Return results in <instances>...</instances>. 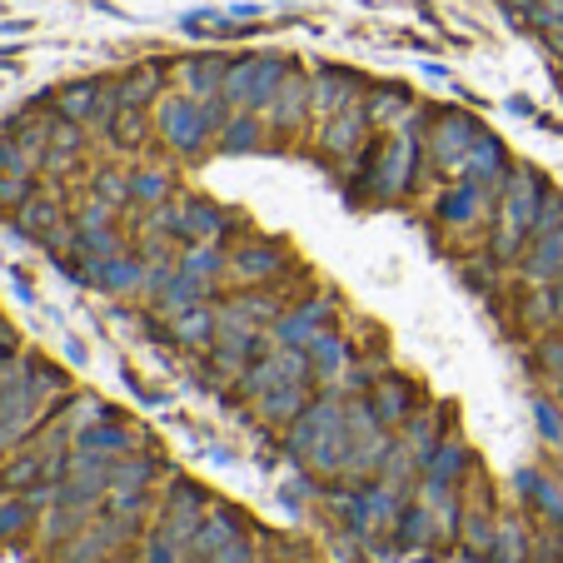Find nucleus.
Segmentation results:
<instances>
[{"label": "nucleus", "instance_id": "4be33fe9", "mask_svg": "<svg viewBox=\"0 0 563 563\" xmlns=\"http://www.w3.org/2000/svg\"><path fill=\"white\" fill-rule=\"evenodd\" d=\"M120 106L125 110H145L159 100V86H165V65H135L130 75H120Z\"/></svg>", "mask_w": 563, "mask_h": 563}, {"label": "nucleus", "instance_id": "7ed1b4c3", "mask_svg": "<svg viewBox=\"0 0 563 563\" xmlns=\"http://www.w3.org/2000/svg\"><path fill=\"white\" fill-rule=\"evenodd\" d=\"M230 120L224 100H195V96H170L155 106V130L159 140L180 155H200L205 145H214L220 125Z\"/></svg>", "mask_w": 563, "mask_h": 563}, {"label": "nucleus", "instance_id": "0eeeda50", "mask_svg": "<svg viewBox=\"0 0 563 563\" xmlns=\"http://www.w3.org/2000/svg\"><path fill=\"white\" fill-rule=\"evenodd\" d=\"M369 125H374V120H369V110H364V100H354V106H344L340 115L324 120V130H319V145L330 150V155L350 159V155H360Z\"/></svg>", "mask_w": 563, "mask_h": 563}, {"label": "nucleus", "instance_id": "e433bc0d", "mask_svg": "<svg viewBox=\"0 0 563 563\" xmlns=\"http://www.w3.org/2000/svg\"><path fill=\"white\" fill-rule=\"evenodd\" d=\"M494 529H499V523H489V519H478V514H468V519L459 523V533H464V549H468V553H484V559H489Z\"/></svg>", "mask_w": 563, "mask_h": 563}, {"label": "nucleus", "instance_id": "b1692460", "mask_svg": "<svg viewBox=\"0 0 563 563\" xmlns=\"http://www.w3.org/2000/svg\"><path fill=\"white\" fill-rule=\"evenodd\" d=\"M389 449L394 444H389V434H384V429H379V434H369V439H354L350 454H344V464H340V474L350 478V484H360V478H369L374 468L384 464V454H389Z\"/></svg>", "mask_w": 563, "mask_h": 563}, {"label": "nucleus", "instance_id": "a878e982", "mask_svg": "<svg viewBox=\"0 0 563 563\" xmlns=\"http://www.w3.org/2000/svg\"><path fill=\"white\" fill-rule=\"evenodd\" d=\"M75 449H90V454H106V459H120V454H130V449H135V434H130L125 424H115V419H100L96 429H86V434H80V444Z\"/></svg>", "mask_w": 563, "mask_h": 563}, {"label": "nucleus", "instance_id": "393cba45", "mask_svg": "<svg viewBox=\"0 0 563 563\" xmlns=\"http://www.w3.org/2000/svg\"><path fill=\"white\" fill-rule=\"evenodd\" d=\"M234 539H240V523H234L230 514H205L200 529H195V539H190V553L195 559H214V553Z\"/></svg>", "mask_w": 563, "mask_h": 563}, {"label": "nucleus", "instance_id": "58836bf2", "mask_svg": "<svg viewBox=\"0 0 563 563\" xmlns=\"http://www.w3.org/2000/svg\"><path fill=\"white\" fill-rule=\"evenodd\" d=\"M185 553H190V549H185L180 539H170V533H165V529H155V533H150L145 563H185Z\"/></svg>", "mask_w": 563, "mask_h": 563}, {"label": "nucleus", "instance_id": "5701e85b", "mask_svg": "<svg viewBox=\"0 0 563 563\" xmlns=\"http://www.w3.org/2000/svg\"><path fill=\"white\" fill-rule=\"evenodd\" d=\"M514 489H519L523 499H529L533 509L543 514V519L563 523V489L553 484V478H543L539 468H519V478H514Z\"/></svg>", "mask_w": 563, "mask_h": 563}, {"label": "nucleus", "instance_id": "39448f33", "mask_svg": "<svg viewBox=\"0 0 563 563\" xmlns=\"http://www.w3.org/2000/svg\"><path fill=\"white\" fill-rule=\"evenodd\" d=\"M415 155H419V115L405 120V125H399V135H394L389 145L374 155V165H369L374 200H399V195L409 190V180H415Z\"/></svg>", "mask_w": 563, "mask_h": 563}, {"label": "nucleus", "instance_id": "cd10ccee", "mask_svg": "<svg viewBox=\"0 0 563 563\" xmlns=\"http://www.w3.org/2000/svg\"><path fill=\"white\" fill-rule=\"evenodd\" d=\"M15 224H21L25 234H35V240H51L55 230H60V205L55 200H41V195H31L25 205H15Z\"/></svg>", "mask_w": 563, "mask_h": 563}, {"label": "nucleus", "instance_id": "79ce46f5", "mask_svg": "<svg viewBox=\"0 0 563 563\" xmlns=\"http://www.w3.org/2000/svg\"><path fill=\"white\" fill-rule=\"evenodd\" d=\"M31 200V175L0 170V205H25Z\"/></svg>", "mask_w": 563, "mask_h": 563}, {"label": "nucleus", "instance_id": "a211bd4d", "mask_svg": "<svg viewBox=\"0 0 563 563\" xmlns=\"http://www.w3.org/2000/svg\"><path fill=\"white\" fill-rule=\"evenodd\" d=\"M305 350H309V369H314L319 384H334L344 369H350V344H344L340 334H324V330H319L314 340L305 344Z\"/></svg>", "mask_w": 563, "mask_h": 563}, {"label": "nucleus", "instance_id": "ea45409f", "mask_svg": "<svg viewBox=\"0 0 563 563\" xmlns=\"http://www.w3.org/2000/svg\"><path fill=\"white\" fill-rule=\"evenodd\" d=\"M180 265L195 269V275H205V279H214V275H220V265H224V255H220L214 245H190V250L180 255Z\"/></svg>", "mask_w": 563, "mask_h": 563}, {"label": "nucleus", "instance_id": "ddd939ff", "mask_svg": "<svg viewBox=\"0 0 563 563\" xmlns=\"http://www.w3.org/2000/svg\"><path fill=\"white\" fill-rule=\"evenodd\" d=\"M210 285H214V279H205V275H195V269H185V265H180L170 279H165V289L155 295V309H159L165 319H170V314H180V309L200 305V299L210 295Z\"/></svg>", "mask_w": 563, "mask_h": 563}, {"label": "nucleus", "instance_id": "412c9836", "mask_svg": "<svg viewBox=\"0 0 563 563\" xmlns=\"http://www.w3.org/2000/svg\"><path fill=\"white\" fill-rule=\"evenodd\" d=\"M484 200H489V190H484L478 180H464V185H454L449 195H439L434 214H439L444 224H474L478 210H484Z\"/></svg>", "mask_w": 563, "mask_h": 563}, {"label": "nucleus", "instance_id": "09e8293b", "mask_svg": "<svg viewBox=\"0 0 563 563\" xmlns=\"http://www.w3.org/2000/svg\"><path fill=\"white\" fill-rule=\"evenodd\" d=\"M553 299H559V319H563V275L553 279Z\"/></svg>", "mask_w": 563, "mask_h": 563}, {"label": "nucleus", "instance_id": "20e7f679", "mask_svg": "<svg viewBox=\"0 0 563 563\" xmlns=\"http://www.w3.org/2000/svg\"><path fill=\"white\" fill-rule=\"evenodd\" d=\"M285 75L289 70L279 55H240V60H230V70H224L220 100L230 110H265L269 96L285 86Z\"/></svg>", "mask_w": 563, "mask_h": 563}, {"label": "nucleus", "instance_id": "f704fd0d", "mask_svg": "<svg viewBox=\"0 0 563 563\" xmlns=\"http://www.w3.org/2000/svg\"><path fill=\"white\" fill-rule=\"evenodd\" d=\"M130 200H140V205H165L170 200V175L165 170H140V175H130Z\"/></svg>", "mask_w": 563, "mask_h": 563}, {"label": "nucleus", "instance_id": "c756f323", "mask_svg": "<svg viewBox=\"0 0 563 563\" xmlns=\"http://www.w3.org/2000/svg\"><path fill=\"white\" fill-rule=\"evenodd\" d=\"M424 468H429V478H434V484H459V478H464V468H468V449L459 444V439H444V444L424 459Z\"/></svg>", "mask_w": 563, "mask_h": 563}, {"label": "nucleus", "instance_id": "f03ea898", "mask_svg": "<svg viewBox=\"0 0 563 563\" xmlns=\"http://www.w3.org/2000/svg\"><path fill=\"white\" fill-rule=\"evenodd\" d=\"M539 205H543V180L529 170V165H519V170L504 175V185H499V220H494V234H489L494 265H514V260L529 250L533 220H539Z\"/></svg>", "mask_w": 563, "mask_h": 563}, {"label": "nucleus", "instance_id": "423d86ee", "mask_svg": "<svg viewBox=\"0 0 563 563\" xmlns=\"http://www.w3.org/2000/svg\"><path fill=\"white\" fill-rule=\"evenodd\" d=\"M234 230V214L220 210L214 200H175V234L190 245H214Z\"/></svg>", "mask_w": 563, "mask_h": 563}, {"label": "nucleus", "instance_id": "aec40b11", "mask_svg": "<svg viewBox=\"0 0 563 563\" xmlns=\"http://www.w3.org/2000/svg\"><path fill=\"white\" fill-rule=\"evenodd\" d=\"M324 314H330V309L319 305V299H309V305L289 309V314L279 319V324H275V334H269V340H275V344H299V350H305V344L314 340L319 330H324Z\"/></svg>", "mask_w": 563, "mask_h": 563}, {"label": "nucleus", "instance_id": "4c0bfd02", "mask_svg": "<svg viewBox=\"0 0 563 563\" xmlns=\"http://www.w3.org/2000/svg\"><path fill=\"white\" fill-rule=\"evenodd\" d=\"M434 449H439V429H434V419L419 415L415 424H409V454H415L419 464H424V459L434 454Z\"/></svg>", "mask_w": 563, "mask_h": 563}, {"label": "nucleus", "instance_id": "a18cd8bd", "mask_svg": "<svg viewBox=\"0 0 563 563\" xmlns=\"http://www.w3.org/2000/svg\"><path fill=\"white\" fill-rule=\"evenodd\" d=\"M533 419H539V429H543V439H549V444H563V415L553 405H533Z\"/></svg>", "mask_w": 563, "mask_h": 563}, {"label": "nucleus", "instance_id": "4468645a", "mask_svg": "<svg viewBox=\"0 0 563 563\" xmlns=\"http://www.w3.org/2000/svg\"><path fill=\"white\" fill-rule=\"evenodd\" d=\"M305 405H309L305 379L269 384V389L260 394V419H265V424H295V419L305 415Z\"/></svg>", "mask_w": 563, "mask_h": 563}, {"label": "nucleus", "instance_id": "6ab92c4d", "mask_svg": "<svg viewBox=\"0 0 563 563\" xmlns=\"http://www.w3.org/2000/svg\"><path fill=\"white\" fill-rule=\"evenodd\" d=\"M279 265H285V255H279V245H269V240H250L245 250H234L230 269L240 279H250V285H260V279H275Z\"/></svg>", "mask_w": 563, "mask_h": 563}, {"label": "nucleus", "instance_id": "1a4fd4ad", "mask_svg": "<svg viewBox=\"0 0 563 563\" xmlns=\"http://www.w3.org/2000/svg\"><path fill=\"white\" fill-rule=\"evenodd\" d=\"M459 175L464 180H478L489 195H499L504 175H509V159H504V145L494 135H478L474 145H468V155L459 159Z\"/></svg>", "mask_w": 563, "mask_h": 563}, {"label": "nucleus", "instance_id": "f257e3e1", "mask_svg": "<svg viewBox=\"0 0 563 563\" xmlns=\"http://www.w3.org/2000/svg\"><path fill=\"white\" fill-rule=\"evenodd\" d=\"M354 434L350 424H344V405L340 394H324L319 405H305V415L289 424L285 434V449L299 459V464L319 468V474H334V468L344 464V454H350Z\"/></svg>", "mask_w": 563, "mask_h": 563}, {"label": "nucleus", "instance_id": "473e14b6", "mask_svg": "<svg viewBox=\"0 0 563 563\" xmlns=\"http://www.w3.org/2000/svg\"><path fill=\"white\" fill-rule=\"evenodd\" d=\"M220 314L240 319V324H265V319H275V314H279V299H275V295H265V289H255V295L230 299V305H224Z\"/></svg>", "mask_w": 563, "mask_h": 563}, {"label": "nucleus", "instance_id": "72a5a7b5", "mask_svg": "<svg viewBox=\"0 0 563 563\" xmlns=\"http://www.w3.org/2000/svg\"><path fill=\"white\" fill-rule=\"evenodd\" d=\"M494 549L489 563H523V553H529V533H523L519 519H499V529H494Z\"/></svg>", "mask_w": 563, "mask_h": 563}, {"label": "nucleus", "instance_id": "f8f14e48", "mask_svg": "<svg viewBox=\"0 0 563 563\" xmlns=\"http://www.w3.org/2000/svg\"><path fill=\"white\" fill-rule=\"evenodd\" d=\"M309 96H314V86H309V75H285V86L269 96V125H279V130H295L299 120H305V110H309Z\"/></svg>", "mask_w": 563, "mask_h": 563}, {"label": "nucleus", "instance_id": "c03bdc74", "mask_svg": "<svg viewBox=\"0 0 563 563\" xmlns=\"http://www.w3.org/2000/svg\"><path fill=\"white\" fill-rule=\"evenodd\" d=\"M110 220H115V205L100 200V195H96V200H90L86 210H80V220H75V224H80V230H106Z\"/></svg>", "mask_w": 563, "mask_h": 563}, {"label": "nucleus", "instance_id": "9b49d317", "mask_svg": "<svg viewBox=\"0 0 563 563\" xmlns=\"http://www.w3.org/2000/svg\"><path fill=\"white\" fill-rule=\"evenodd\" d=\"M224 70H230V60H224V55H190V60L175 65L180 90H185V96H195V100H220Z\"/></svg>", "mask_w": 563, "mask_h": 563}, {"label": "nucleus", "instance_id": "dca6fc26", "mask_svg": "<svg viewBox=\"0 0 563 563\" xmlns=\"http://www.w3.org/2000/svg\"><path fill=\"white\" fill-rule=\"evenodd\" d=\"M214 324H220V309H210L200 299V305L170 314V340L185 344V350H205V344H214Z\"/></svg>", "mask_w": 563, "mask_h": 563}, {"label": "nucleus", "instance_id": "c85d7f7f", "mask_svg": "<svg viewBox=\"0 0 563 563\" xmlns=\"http://www.w3.org/2000/svg\"><path fill=\"white\" fill-rule=\"evenodd\" d=\"M369 405H374V415H379V424H399V419L415 409V389H409L405 379H379Z\"/></svg>", "mask_w": 563, "mask_h": 563}, {"label": "nucleus", "instance_id": "2eb2a0df", "mask_svg": "<svg viewBox=\"0 0 563 563\" xmlns=\"http://www.w3.org/2000/svg\"><path fill=\"white\" fill-rule=\"evenodd\" d=\"M478 135H484V130H478L468 115H439L434 140H429V145H434V155L444 159V165H454V170H459V159L468 155V145H474Z\"/></svg>", "mask_w": 563, "mask_h": 563}, {"label": "nucleus", "instance_id": "7c9ffc66", "mask_svg": "<svg viewBox=\"0 0 563 563\" xmlns=\"http://www.w3.org/2000/svg\"><path fill=\"white\" fill-rule=\"evenodd\" d=\"M394 539H399V549H409V543H424V539H439L434 509H419V504L399 509V519H394Z\"/></svg>", "mask_w": 563, "mask_h": 563}, {"label": "nucleus", "instance_id": "a19ab883", "mask_svg": "<svg viewBox=\"0 0 563 563\" xmlns=\"http://www.w3.org/2000/svg\"><path fill=\"white\" fill-rule=\"evenodd\" d=\"M96 195H100V200H110V205H125V200H130V175H120V170H100Z\"/></svg>", "mask_w": 563, "mask_h": 563}, {"label": "nucleus", "instance_id": "37998d69", "mask_svg": "<svg viewBox=\"0 0 563 563\" xmlns=\"http://www.w3.org/2000/svg\"><path fill=\"white\" fill-rule=\"evenodd\" d=\"M533 364H539L549 379H563V340H543L539 354H533Z\"/></svg>", "mask_w": 563, "mask_h": 563}, {"label": "nucleus", "instance_id": "49530a36", "mask_svg": "<svg viewBox=\"0 0 563 563\" xmlns=\"http://www.w3.org/2000/svg\"><path fill=\"white\" fill-rule=\"evenodd\" d=\"M31 523V504H11V509L0 514V533H15V529H25Z\"/></svg>", "mask_w": 563, "mask_h": 563}, {"label": "nucleus", "instance_id": "2f4dec72", "mask_svg": "<svg viewBox=\"0 0 563 563\" xmlns=\"http://www.w3.org/2000/svg\"><path fill=\"white\" fill-rule=\"evenodd\" d=\"M405 106H409V90L405 86H374L369 100H364V110H369L374 125H399Z\"/></svg>", "mask_w": 563, "mask_h": 563}, {"label": "nucleus", "instance_id": "c9c22d12", "mask_svg": "<svg viewBox=\"0 0 563 563\" xmlns=\"http://www.w3.org/2000/svg\"><path fill=\"white\" fill-rule=\"evenodd\" d=\"M145 135H150V120H145V110H120V115H115V125H110V140H115V145H125V150L145 145Z\"/></svg>", "mask_w": 563, "mask_h": 563}, {"label": "nucleus", "instance_id": "f3484780", "mask_svg": "<svg viewBox=\"0 0 563 563\" xmlns=\"http://www.w3.org/2000/svg\"><path fill=\"white\" fill-rule=\"evenodd\" d=\"M260 145H265V120H255L250 110H230V120L214 135V150L224 155H255Z\"/></svg>", "mask_w": 563, "mask_h": 563}, {"label": "nucleus", "instance_id": "bb28decb", "mask_svg": "<svg viewBox=\"0 0 563 563\" xmlns=\"http://www.w3.org/2000/svg\"><path fill=\"white\" fill-rule=\"evenodd\" d=\"M155 468H159V459H150V454H135V459L120 454L115 468H110V494H145Z\"/></svg>", "mask_w": 563, "mask_h": 563}, {"label": "nucleus", "instance_id": "de8ad7c7", "mask_svg": "<svg viewBox=\"0 0 563 563\" xmlns=\"http://www.w3.org/2000/svg\"><path fill=\"white\" fill-rule=\"evenodd\" d=\"M533 5H539V0H504V11H509L514 21H533Z\"/></svg>", "mask_w": 563, "mask_h": 563}, {"label": "nucleus", "instance_id": "6e6552de", "mask_svg": "<svg viewBox=\"0 0 563 563\" xmlns=\"http://www.w3.org/2000/svg\"><path fill=\"white\" fill-rule=\"evenodd\" d=\"M309 86H314V96H309V110H314L319 120H330V115H340L344 106H354L360 100V75H350V70H314L309 75Z\"/></svg>", "mask_w": 563, "mask_h": 563}, {"label": "nucleus", "instance_id": "9d476101", "mask_svg": "<svg viewBox=\"0 0 563 563\" xmlns=\"http://www.w3.org/2000/svg\"><path fill=\"white\" fill-rule=\"evenodd\" d=\"M559 275H563V224H553V230L533 234L529 250H523V279L529 285H553Z\"/></svg>", "mask_w": 563, "mask_h": 563}]
</instances>
